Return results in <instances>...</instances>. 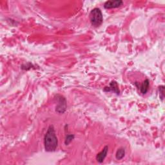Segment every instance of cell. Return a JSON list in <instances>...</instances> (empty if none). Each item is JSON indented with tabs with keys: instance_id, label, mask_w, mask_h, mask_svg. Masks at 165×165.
Masks as SVG:
<instances>
[{
	"instance_id": "obj_4",
	"label": "cell",
	"mask_w": 165,
	"mask_h": 165,
	"mask_svg": "<svg viewBox=\"0 0 165 165\" xmlns=\"http://www.w3.org/2000/svg\"><path fill=\"white\" fill-rule=\"evenodd\" d=\"M123 4V2L121 0H114V1H107L104 4V7L106 9H115L118 8Z\"/></svg>"
},
{
	"instance_id": "obj_1",
	"label": "cell",
	"mask_w": 165,
	"mask_h": 165,
	"mask_svg": "<svg viewBox=\"0 0 165 165\" xmlns=\"http://www.w3.org/2000/svg\"><path fill=\"white\" fill-rule=\"evenodd\" d=\"M58 145V138L53 125L49 127L44 138L45 149L46 152H51L56 150Z\"/></svg>"
},
{
	"instance_id": "obj_10",
	"label": "cell",
	"mask_w": 165,
	"mask_h": 165,
	"mask_svg": "<svg viewBox=\"0 0 165 165\" xmlns=\"http://www.w3.org/2000/svg\"><path fill=\"white\" fill-rule=\"evenodd\" d=\"M159 90L160 92V98L163 100L164 97V86H160L159 87Z\"/></svg>"
},
{
	"instance_id": "obj_3",
	"label": "cell",
	"mask_w": 165,
	"mask_h": 165,
	"mask_svg": "<svg viewBox=\"0 0 165 165\" xmlns=\"http://www.w3.org/2000/svg\"><path fill=\"white\" fill-rule=\"evenodd\" d=\"M58 104L56 107V112L59 114H63L67 109V101L64 97L58 96Z\"/></svg>"
},
{
	"instance_id": "obj_7",
	"label": "cell",
	"mask_w": 165,
	"mask_h": 165,
	"mask_svg": "<svg viewBox=\"0 0 165 165\" xmlns=\"http://www.w3.org/2000/svg\"><path fill=\"white\" fill-rule=\"evenodd\" d=\"M149 86H150V81H149L148 79H146L142 83V84H141V85H139L138 87L140 89V91L141 93L145 94L148 91Z\"/></svg>"
},
{
	"instance_id": "obj_11",
	"label": "cell",
	"mask_w": 165,
	"mask_h": 165,
	"mask_svg": "<svg viewBox=\"0 0 165 165\" xmlns=\"http://www.w3.org/2000/svg\"><path fill=\"white\" fill-rule=\"evenodd\" d=\"M32 67H33V64L30 63H27L25 65H23L21 66V68L23 70H28L30 69Z\"/></svg>"
},
{
	"instance_id": "obj_6",
	"label": "cell",
	"mask_w": 165,
	"mask_h": 165,
	"mask_svg": "<svg viewBox=\"0 0 165 165\" xmlns=\"http://www.w3.org/2000/svg\"><path fill=\"white\" fill-rule=\"evenodd\" d=\"M108 146H105L103 148V150H102L101 152H99V154H97L96 159L99 163H101L103 162L104 159H105V158L106 157V155L108 154Z\"/></svg>"
},
{
	"instance_id": "obj_9",
	"label": "cell",
	"mask_w": 165,
	"mask_h": 165,
	"mask_svg": "<svg viewBox=\"0 0 165 165\" xmlns=\"http://www.w3.org/2000/svg\"><path fill=\"white\" fill-rule=\"evenodd\" d=\"M74 135H72V134H70L67 136L65 141V144L66 145H68L70 143H71V141L74 139Z\"/></svg>"
},
{
	"instance_id": "obj_5",
	"label": "cell",
	"mask_w": 165,
	"mask_h": 165,
	"mask_svg": "<svg viewBox=\"0 0 165 165\" xmlns=\"http://www.w3.org/2000/svg\"><path fill=\"white\" fill-rule=\"evenodd\" d=\"M104 92H113L115 93L117 95H119L120 90L119 89V86L117 83L115 81H112L111 83H110L109 86H106L103 89Z\"/></svg>"
},
{
	"instance_id": "obj_2",
	"label": "cell",
	"mask_w": 165,
	"mask_h": 165,
	"mask_svg": "<svg viewBox=\"0 0 165 165\" xmlns=\"http://www.w3.org/2000/svg\"><path fill=\"white\" fill-rule=\"evenodd\" d=\"M90 20L91 24L93 27L100 26L103 21V14L98 8H95L90 12Z\"/></svg>"
},
{
	"instance_id": "obj_8",
	"label": "cell",
	"mask_w": 165,
	"mask_h": 165,
	"mask_svg": "<svg viewBox=\"0 0 165 165\" xmlns=\"http://www.w3.org/2000/svg\"><path fill=\"white\" fill-rule=\"evenodd\" d=\"M125 155V149L124 148H120L117 151L115 154V158L117 160L122 159Z\"/></svg>"
}]
</instances>
